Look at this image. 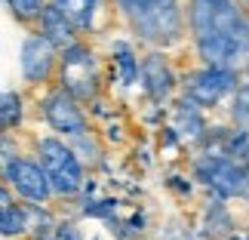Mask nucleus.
I'll return each instance as SVG.
<instances>
[{
  "mask_svg": "<svg viewBox=\"0 0 249 240\" xmlns=\"http://www.w3.org/2000/svg\"><path fill=\"white\" fill-rule=\"evenodd\" d=\"M22 117H25V108H22V95L16 90H3V99H0V123L3 129H18L22 127Z\"/></svg>",
  "mask_w": 249,
  "mask_h": 240,
  "instance_id": "obj_16",
  "label": "nucleus"
},
{
  "mask_svg": "<svg viewBox=\"0 0 249 240\" xmlns=\"http://www.w3.org/2000/svg\"><path fill=\"white\" fill-rule=\"evenodd\" d=\"M234 90H237V68H228V65H203V68L191 71L181 83L185 99H191L200 108H215L225 95H234Z\"/></svg>",
  "mask_w": 249,
  "mask_h": 240,
  "instance_id": "obj_6",
  "label": "nucleus"
},
{
  "mask_svg": "<svg viewBox=\"0 0 249 240\" xmlns=\"http://www.w3.org/2000/svg\"><path fill=\"white\" fill-rule=\"evenodd\" d=\"M3 3L9 9V16L22 25H37L40 13L46 9V0H3Z\"/></svg>",
  "mask_w": 249,
  "mask_h": 240,
  "instance_id": "obj_17",
  "label": "nucleus"
},
{
  "mask_svg": "<svg viewBox=\"0 0 249 240\" xmlns=\"http://www.w3.org/2000/svg\"><path fill=\"white\" fill-rule=\"evenodd\" d=\"M59 240H83V237H80V231H77V228H71V225H62V228H59Z\"/></svg>",
  "mask_w": 249,
  "mask_h": 240,
  "instance_id": "obj_19",
  "label": "nucleus"
},
{
  "mask_svg": "<svg viewBox=\"0 0 249 240\" xmlns=\"http://www.w3.org/2000/svg\"><path fill=\"white\" fill-rule=\"evenodd\" d=\"M123 16H126L132 34L151 50L176 46L185 37L188 13L181 9L178 0H132Z\"/></svg>",
  "mask_w": 249,
  "mask_h": 240,
  "instance_id": "obj_2",
  "label": "nucleus"
},
{
  "mask_svg": "<svg viewBox=\"0 0 249 240\" xmlns=\"http://www.w3.org/2000/svg\"><path fill=\"white\" fill-rule=\"evenodd\" d=\"M40 114L55 132H62L65 139H77L89 132V120L80 108V99H74L68 90L55 86L40 99Z\"/></svg>",
  "mask_w": 249,
  "mask_h": 240,
  "instance_id": "obj_7",
  "label": "nucleus"
},
{
  "mask_svg": "<svg viewBox=\"0 0 249 240\" xmlns=\"http://www.w3.org/2000/svg\"><path fill=\"white\" fill-rule=\"evenodd\" d=\"M188 31L203 65L237 68L249 59V6L243 0H188Z\"/></svg>",
  "mask_w": 249,
  "mask_h": 240,
  "instance_id": "obj_1",
  "label": "nucleus"
},
{
  "mask_svg": "<svg viewBox=\"0 0 249 240\" xmlns=\"http://www.w3.org/2000/svg\"><path fill=\"white\" fill-rule=\"evenodd\" d=\"M37 31H40V34H43V37H46V40H50L59 53L65 50V46L77 43V34H80L77 28H74V22L62 13L59 6L53 3V0L46 3V9L40 13V18H37Z\"/></svg>",
  "mask_w": 249,
  "mask_h": 240,
  "instance_id": "obj_11",
  "label": "nucleus"
},
{
  "mask_svg": "<svg viewBox=\"0 0 249 240\" xmlns=\"http://www.w3.org/2000/svg\"><path fill=\"white\" fill-rule=\"evenodd\" d=\"M18 68H22L25 83H50L59 74V50L46 40L40 31L25 34L22 53H18Z\"/></svg>",
  "mask_w": 249,
  "mask_h": 240,
  "instance_id": "obj_9",
  "label": "nucleus"
},
{
  "mask_svg": "<svg viewBox=\"0 0 249 240\" xmlns=\"http://www.w3.org/2000/svg\"><path fill=\"white\" fill-rule=\"evenodd\" d=\"M37 240H53V237H37ZM55 240H59V237H55Z\"/></svg>",
  "mask_w": 249,
  "mask_h": 240,
  "instance_id": "obj_22",
  "label": "nucleus"
},
{
  "mask_svg": "<svg viewBox=\"0 0 249 240\" xmlns=\"http://www.w3.org/2000/svg\"><path fill=\"white\" fill-rule=\"evenodd\" d=\"M228 114L237 127H249V80L240 83L231 95V105H228Z\"/></svg>",
  "mask_w": 249,
  "mask_h": 240,
  "instance_id": "obj_18",
  "label": "nucleus"
},
{
  "mask_svg": "<svg viewBox=\"0 0 249 240\" xmlns=\"http://www.w3.org/2000/svg\"><path fill=\"white\" fill-rule=\"evenodd\" d=\"M197 182L213 191L215 197H249V169L243 160L228 154H206L197 160Z\"/></svg>",
  "mask_w": 249,
  "mask_h": 240,
  "instance_id": "obj_5",
  "label": "nucleus"
},
{
  "mask_svg": "<svg viewBox=\"0 0 249 240\" xmlns=\"http://www.w3.org/2000/svg\"><path fill=\"white\" fill-rule=\"evenodd\" d=\"M111 65H114V74H117L120 86H132L139 80V71H142V59L136 55L129 40H114L111 43Z\"/></svg>",
  "mask_w": 249,
  "mask_h": 240,
  "instance_id": "obj_13",
  "label": "nucleus"
},
{
  "mask_svg": "<svg viewBox=\"0 0 249 240\" xmlns=\"http://www.w3.org/2000/svg\"><path fill=\"white\" fill-rule=\"evenodd\" d=\"M114 3H117V9H120V13H126V9H129V3H132V0H114Z\"/></svg>",
  "mask_w": 249,
  "mask_h": 240,
  "instance_id": "obj_20",
  "label": "nucleus"
},
{
  "mask_svg": "<svg viewBox=\"0 0 249 240\" xmlns=\"http://www.w3.org/2000/svg\"><path fill=\"white\" fill-rule=\"evenodd\" d=\"M37 160L43 163L46 176L53 182V191L59 197H74L77 191L86 188L83 163H80V154L74 151L71 142L55 139V136L37 139Z\"/></svg>",
  "mask_w": 249,
  "mask_h": 240,
  "instance_id": "obj_3",
  "label": "nucleus"
},
{
  "mask_svg": "<svg viewBox=\"0 0 249 240\" xmlns=\"http://www.w3.org/2000/svg\"><path fill=\"white\" fill-rule=\"evenodd\" d=\"M203 108L200 105H194L191 99H181L176 105V120H178V129H185L188 136H200V132L206 129V123H203V114H200Z\"/></svg>",
  "mask_w": 249,
  "mask_h": 240,
  "instance_id": "obj_15",
  "label": "nucleus"
},
{
  "mask_svg": "<svg viewBox=\"0 0 249 240\" xmlns=\"http://www.w3.org/2000/svg\"><path fill=\"white\" fill-rule=\"evenodd\" d=\"M62 90H68L74 99L92 102L102 90V74H99V59H95L92 46L83 40L65 46L59 53V74H55Z\"/></svg>",
  "mask_w": 249,
  "mask_h": 240,
  "instance_id": "obj_4",
  "label": "nucleus"
},
{
  "mask_svg": "<svg viewBox=\"0 0 249 240\" xmlns=\"http://www.w3.org/2000/svg\"><path fill=\"white\" fill-rule=\"evenodd\" d=\"M3 182L28 203H46L55 194L43 163L31 157H13L9 163H3Z\"/></svg>",
  "mask_w": 249,
  "mask_h": 240,
  "instance_id": "obj_8",
  "label": "nucleus"
},
{
  "mask_svg": "<svg viewBox=\"0 0 249 240\" xmlns=\"http://www.w3.org/2000/svg\"><path fill=\"white\" fill-rule=\"evenodd\" d=\"M0 231L3 237H16V234H25L31 228V216H28V206H16L13 197H9V185H3L0 191Z\"/></svg>",
  "mask_w": 249,
  "mask_h": 240,
  "instance_id": "obj_14",
  "label": "nucleus"
},
{
  "mask_svg": "<svg viewBox=\"0 0 249 240\" xmlns=\"http://www.w3.org/2000/svg\"><path fill=\"white\" fill-rule=\"evenodd\" d=\"M243 71H246V77H249V59H246V65H243Z\"/></svg>",
  "mask_w": 249,
  "mask_h": 240,
  "instance_id": "obj_21",
  "label": "nucleus"
},
{
  "mask_svg": "<svg viewBox=\"0 0 249 240\" xmlns=\"http://www.w3.org/2000/svg\"><path fill=\"white\" fill-rule=\"evenodd\" d=\"M243 3H246V6H249V0H243Z\"/></svg>",
  "mask_w": 249,
  "mask_h": 240,
  "instance_id": "obj_23",
  "label": "nucleus"
},
{
  "mask_svg": "<svg viewBox=\"0 0 249 240\" xmlns=\"http://www.w3.org/2000/svg\"><path fill=\"white\" fill-rule=\"evenodd\" d=\"M53 3L71 18L80 34H92L99 28V16L105 13V0H53Z\"/></svg>",
  "mask_w": 249,
  "mask_h": 240,
  "instance_id": "obj_12",
  "label": "nucleus"
},
{
  "mask_svg": "<svg viewBox=\"0 0 249 240\" xmlns=\"http://www.w3.org/2000/svg\"><path fill=\"white\" fill-rule=\"evenodd\" d=\"M139 83L151 102H166L172 90H176V74H172L169 62L163 59V53L151 50L148 55H142V71H139Z\"/></svg>",
  "mask_w": 249,
  "mask_h": 240,
  "instance_id": "obj_10",
  "label": "nucleus"
}]
</instances>
